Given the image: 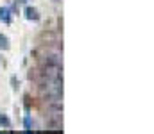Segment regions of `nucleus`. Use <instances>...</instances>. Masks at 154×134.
Wrapping results in <instances>:
<instances>
[{"label":"nucleus","instance_id":"f257e3e1","mask_svg":"<svg viewBox=\"0 0 154 134\" xmlns=\"http://www.w3.org/2000/svg\"><path fill=\"white\" fill-rule=\"evenodd\" d=\"M25 14H27L29 20H38V11H36V9H31V7H29V9L25 11Z\"/></svg>","mask_w":154,"mask_h":134},{"label":"nucleus","instance_id":"f03ea898","mask_svg":"<svg viewBox=\"0 0 154 134\" xmlns=\"http://www.w3.org/2000/svg\"><path fill=\"white\" fill-rule=\"evenodd\" d=\"M0 18L4 22H9V9H0Z\"/></svg>","mask_w":154,"mask_h":134},{"label":"nucleus","instance_id":"7ed1b4c3","mask_svg":"<svg viewBox=\"0 0 154 134\" xmlns=\"http://www.w3.org/2000/svg\"><path fill=\"white\" fill-rule=\"evenodd\" d=\"M0 48H7V38L0 34Z\"/></svg>","mask_w":154,"mask_h":134},{"label":"nucleus","instance_id":"20e7f679","mask_svg":"<svg viewBox=\"0 0 154 134\" xmlns=\"http://www.w3.org/2000/svg\"><path fill=\"white\" fill-rule=\"evenodd\" d=\"M0 122H2V125H9V120H7V118H2Z\"/></svg>","mask_w":154,"mask_h":134}]
</instances>
